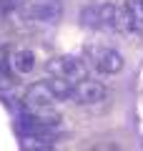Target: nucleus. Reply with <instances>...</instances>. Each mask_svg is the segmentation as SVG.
<instances>
[{
    "mask_svg": "<svg viewBox=\"0 0 143 151\" xmlns=\"http://www.w3.org/2000/svg\"><path fill=\"white\" fill-rule=\"evenodd\" d=\"M98 15H101V30L116 33V35H136L141 30L138 20L131 15L126 5H113V3H101L98 5Z\"/></svg>",
    "mask_w": 143,
    "mask_h": 151,
    "instance_id": "f257e3e1",
    "label": "nucleus"
},
{
    "mask_svg": "<svg viewBox=\"0 0 143 151\" xmlns=\"http://www.w3.org/2000/svg\"><path fill=\"white\" fill-rule=\"evenodd\" d=\"M60 126V116L50 113L48 108H25L15 121V131L20 136H38V134H55Z\"/></svg>",
    "mask_w": 143,
    "mask_h": 151,
    "instance_id": "f03ea898",
    "label": "nucleus"
},
{
    "mask_svg": "<svg viewBox=\"0 0 143 151\" xmlns=\"http://www.w3.org/2000/svg\"><path fill=\"white\" fill-rule=\"evenodd\" d=\"M83 55L90 63V68L98 70L103 76H116L123 70V55L111 45H101V43H85L83 45Z\"/></svg>",
    "mask_w": 143,
    "mask_h": 151,
    "instance_id": "7ed1b4c3",
    "label": "nucleus"
},
{
    "mask_svg": "<svg viewBox=\"0 0 143 151\" xmlns=\"http://www.w3.org/2000/svg\"><path fill=\"white\" fill-rule=\"evenodd\" d=\"M45 70L50 76H63L68 81H80L88 76V63L83 58H75V55H53V58L45 63Z\"/></svg>",
    "mask_w": 143,
    "mask_h": 151,
    "instance_id": "20e7f679",
    "label": "nucleus"
},
{
    "mask_svg": "<svg viewBox=\"0 0 143 151\" xmlns=\"http://www.w3.org/2000/svg\"><path fill=\"white\" fill-rule=\"evenodd\" d=\"M25 13H28L30 20L53 25V23H58L63 18V3L60 0H28Z\"/></svg>",
    "mask_w": 143,
    "mask_h": 151,
    "instance_id": "39448f33",
    "label": "nucleus"
},
{
    "mask_svg": "<svg viewBox=\"0 0 143 151\" xmlns=\"http://www.w3.org/2000/svg\"><path fill=\"white\" fill-rule=\"evenodd\" d=\"M106 96H108L106 86H103L101 81L90 78V76H85V78L75 81V86H73V101L80 103V106H93V103H101V101H106Z\"/></svg>",
    "mask_w": 143,
    "mask_h": 151,
    "instance_id": "423d86ee",
    "label": "nucleus"
},
{
    "mask_svg": "<svg viewBox=\"0 0 143 151\" xmlns=\"http://www.w3.org/2000/svg\"><path fill=\"white\" fill-rule=\"evenodd\" d=\"M23 103H25V108H50L58 103V98H55L53 88L48 86V81H40V83H33L25 91Z\"/></svg>",
    "mask_w": 143,
    "mask_h": 151,
    "instance_id": "0eeeda50",
    "label": "nucleus"
},
{
    "mask_svg": "<svg viewBox=\"0 0 143 151\" xmlns=\"http://www.w3.org/2000/svg\"><path fill=\"white\" fill-rule=\"evenodd\" d=\"M8 65L15 76H30L35 70V53L28 48H10L8 50Z\"/></svg>",
    "mask_w": 143,
    "mask_h": 151,
    "instance_id": "6e6552de",
    "label": "nucleus"
},
{
    "mask_svg": "<svg viewBox=\"0 0 143 151\" xmlns=\"http://www.w3.org/2000/svg\"><path fill=\"white\" fill-rule=\"evenodd\" d=\"M23 149H53L55 136L53 134H38V136H23Z\"/></svg>",
    "mask_w": 143,
    "mask_h": 151,
    "instance_id": "1a4fd4ad",
    "label": "nucleus"
},
{
    "mask_svg": "<svg viewBox=\"0 0 143 151\" xmlns=\"http://www.w3.org/2000/svg\"><path fill=\"white\" fill-rule=\"evenodd\" d=\"M10 76H13V70H10V65H8V50H5V53H0V91L13 83Z\"/></svg>",
    "mask_w": 143,
    "mask_h": 151,
    "instance_id": "9d476101",
    "label": "nucleus"
},
{
    "mask_svg": "<svg viewBox=\"0 0 143 151\" xmlns=\"http://www.w3.org/2000/svg\"><path fill=\"white\" fill-rule=\"evenodd\" d=\"M126 8L131 10V15L138 20V25H143V0H126Z\"/></svg>",
    "mask_w": 143,
    "mask_h": 151,
    "instance_id": "9b49d317",
    "label": "nucleus"
},
{
    "mask_svg": "<svg viewBox=\"0 0 143 151\" xmlns=\"http://www.w3.org/2000/svg\"><path fill=\"white\" fill-rule=\"evenodd\" d=\"M20 5H23V0H0V13H3V15H10V13L18 10Z\"/></svg>",
    "mask_w": 143,
    "mask_h": 151,
    "instance_id": "f8f14e48",
    "label": "nucleus"
}]
</instances>
